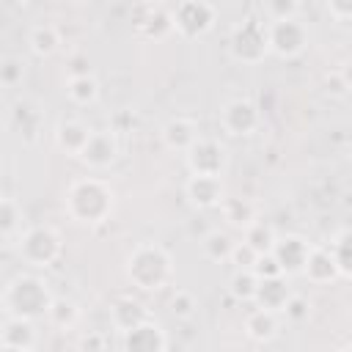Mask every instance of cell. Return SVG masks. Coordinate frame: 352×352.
Returning <instances> with one entry per match:
<instances>
[{"mask_svg":"<svg viewBox=\"0 0 352 352\" xmlns=\"http://www.w3.org/2000/svg\"><path fill=\"white\" fill-rule=\"evenodd\" d=\"M116 204V195L110 184L99 176H85L69 187L66 195V212L80 226H99L110 217Z\"/></svg>","mask_w":352,"mask_h":352,"instance_id":"cell-1","label":"cell"},{"mask_svg":"<svg viewBox=\"0 0 352 352\" xmlns=\"http://www.w3.org/2000/svg\"><path fill=\"white\" fill-rule=\"evenodd\" d=\"M126 278L140 292H160L173 280V261L165 248L140 242L126 258Z\"/></svg>","mask_w":352,"mask_h":352,"instance_id":"cell-2","label":"cell"},{"mask_svg":"<svg viewBox=\"0 0 352 352\" xmlns=\"http://www.w3.org/2000/svg\"><path fill=\"white\" fill-rule=\"evenodd\" d=\"M52 302H55V297L38 275H16L3 292V314L22 316L30 322L38 316H47Z\"/></svg>","mask_w":352,"mask_h":352,"instance_id":"cell-3","label":"cell"},{"mask_svg":"<svg viewBox=\"0 0 352 352\" xmlns=\"http://www.w3.org/2000/svg\"><path fill=\"white\" fill-rule=\"evenodd\" d=\"M19 258L33 270H47L60 258V234L50 226H30L16 242Z\"/></svg>","mask_w":352,"mask_h":352,"instance_id":"cell-4","label":"cell"},{"mask_svg":"<svg viewBox=\"0 0 352 352\" xmlns=\"http://www.w3.org/2000/svg\"><path fill=\"white\" fill-rule=\"evenodd\" d=\"M228 50L234 55V60L239 63H258L270 55V25L261 22L258 16H245L231 38H228Z\"/></svg>","mask_w":352,"mask_h":352,"instance_id":"cell-5","label":"cell"},{"mask_svg":"<svg viewBox=\"0 0 352 352\" xmlns=\"http://www.w3.org/2000/svg\"><path fill=\"white\" fill-rule=\"evenodd\" d=\"M170 16L176 33H182L184 38H198L214 28L217 8L206 0H184L170 11Z\"/></svg>","mask_w":352,"mask_h":352,"instance_id":"cell-6","label":"cell"},{"mask_svg":"<svg viewBox=\"0 0 352 352\" xmlns=\"http://www.w3.org/2000/svg\"><path fill=\"white\" fill-rule=\"evenodd\" d=\"M220 126L231 138H250L261 129V110L256 107V102H250L245 96L228 99L220 107Z\"/></svg>","mask_w":352,"mask_h":352,"instance_id":"cell-7","label":"cell"},{"mask_svg":"<svg viewBox=\"0 0 352 352\" xmlns=\"http://www.w3.org/2000/svg\"><path fill=\"white\" fill-rule=\"evenodd\" d=\"M187 168H190V176H217L223 179L226 168H228V151L220 140H212V138H201L187 154Z\"/></svg>","mask_w":352,"mask_h":352,"instance_id":"cell-8","label":"cell"},{"mask_svg":"<svg viewBox=\"0 0 352 352\" xmlns=\"http://www.w3.org/2000/svg\"><path fill=\"white\" fill-rule=\"evenodd\" d=\"M308 50V28L300 19H283L270 25V52L283 60L300 58Z\"/></svg>","mask_w":352,"mask_h":352,"instance_id":"cell-9","label":"cell"},{"mask_svg":"<svg viewBox=\"0 0 352 352\" xmlns=\"http://www.w3.org/2000/svg\"><path fill=\"white\" fill-rule=\"evenodd\" d=\"M118 151H121V146H118V138L113 129H94L88 146L80 154V162L88 170H107L118 160Z\"/></svg>","mask_w":352,"mask_h":352,"instance_id":"cell-10","label":"cell"},{"mask_svg":"<svg viewBox=\"0 0 352 352\" xmlns=\"http://www.w3.org/2000/svg\"><path fill=\"white\" fill-rule=\"evenodd\" d=\"M8 124L22 138V143H36L44 126V110L33 99H16L8 113Z\"/></svg>","mask_w":352,"mask_h":352,"instance_id":"cell-11","label":"cell"},{"mask_svg":"<svg viewBox=\"0 0 352 352\" xmlns=\"http://www.w3.org/2000/svg\"><path fill=\"white\" fill-rule=\"evenodd\" d=\"M184 195L195 209H217L226 204V184L217 176H190L184 184Z\"/></svg>","mask_w":352,"mask_h":352,"instance_id":"cell-12","label":"cell"},{"mask_svg":"<svg viewBox=\"0 0 352 352\" xmlns=\"http://www.w3.org/2000/svg\"><path fill=\"white\" fill-rule=\"evenodd\" d=\"M311 248H314V245H308L302 236H297V234H286V236H278L272 256L278 258L283 275H302Z\"/></svg>","mask_w":352,"mask_h":352,"instance_id":"cell-13","label":"cell"},{"mask_svg":"<svg viewBox=\"0 0 352 352\" xmlns=\"http://www.w3.org/2000/svg\"><path fill=\"white\" fill-rule=\"evenodd\" d=\"M124 352H168V336L157 319L124 333Z\"/></svg>","mask_w":352,"mask_h":352,"instance_id":"cell-14","label":"cell"},{"mask_svg":"<svg viewBox=\"0 0 352 352\" xmlns=\"http://www.w3.org/2000/svg\"><path fill=\"white\" fill-rule=\"evenodd\" d=\"M160 135H162L165 148H170V151H182V154H187V151L201 140L198 124H195L192 118H184V116L170 118V121L162 126Z\"/></svg>","mask_w":352,"mask_h":352,"instance_id":"cell-15","label":"cell"},{"mask_svg":"<svg viewBox=\"0 0 352 352\" xmlns=\"http://www.w3.org/2000/svg\"><path fill=\"white\" fill-rule=\"evenodd\" d=\"M148 319H154L151 311H148L143 302L132 300V297H118V300L110 305V322H113V327H116L121 336L129 333V330H135V327H140V324L148 322Z\"/></svg>","mask_w":352,"mask_h":352,"instance_id":"cell-16","label":"cell"},{"mask_svg":"<svg viewBox=\"0 0 352 352\" xmlns=\"http://www.w3.org/2000/svg\"><path fill=\"white\" fill-rule=\"evenodd\" d=\"M294 297L292 286L286 283V275L280 278H267V280H258V292H256V308H264V311H272V314H283L286 302Z\"/></svg>","mask_w":352,"mask_h":352,"instance_id":"cell-17","label":"cell"},{"mask_svg":"<svg viewBox=\"0 0 352 352\" xmlns=\"http://www.w3.org/2000/svg\"><path fill=\"white\" fill-rule=\"evenodd\" d=\"M302 275L311 283H316V286H324V283L336 280L341 275V270H338V261H336L333 250H327V248H311Z\"/></svg>","mask_w":352,"mask_h":352,"instance_id":"cell-18","label":"cell"},{"mask_svg":"<svg viewBox=\"0 0 352 352\" xmlns=\"http://www.w3.org/2000/svg\"><path fill=\"white\" fill-rule=\"evenodd\" d=\"M135 11L143 14V16L135 19V25H138V30L143 36H148V38H165L173 30V16L162 6H151L148 3V6H138Z\"/></svg>","mask_w":352,"mask_h":352,"instance_id":"cell-19","label":"cell"},{"mask_svg":"<svg viewBox=\"0 0 352 352\" xmlns=\"http://www.w3.org/2000/svg\"><path fill=\"white\" fill-rule=\"evenodd\" d=\"M91 135H94V129H88L82 121H74V118H72V121H60V124H58V129H55V143H58L60 151L80 157L82 148L88 146Z\"/></svg>","mask_w":352,"mask_h":352,"instance_id":"cell-20","label":"cell"},{"mask_svg":"<svg viewBox=\"0 0 352 352\" xmlns=\"http://www.w3.org/2000/svg\"><path fill=\"white\" fill-rule=\"evenodd\" d=\"M278 330H280V322H278V314H272V311L256 308L245 319V336L256 344H270L278 336Z\"/></svg>","mask_w":352,"mask_h":352,"instance_id":"cell-21","label":"cell"},{"mask_svg":"<svg viewBox=\"0 0 352 352\" xmlns=\"http://www.w3.org/2000/svg\"><path fill=\"white\" fill-rule=\"evenodd\" d=\"M3 346H19V349H33L36 346V327L30 319L22 316H6L3 330H0Z\"/></svg>","mask_w":352,"mask_h":352,"instance_id":"cell-22","label":"cell"},{"mask_svg":"<svg viewBox=\"0 0 352 352\" xmlns=\"http://www.w3.org/2000/svg\"><path fill=\"white\" fill-rule=\"evenodd\" d=\"M22 234H25L22 231V206L11 195H6L0 201V236H3L6 245H11Z\"/></svg>","mask_w":352,"mask_h":352,"instance_id":"cell-23","label":"cell"},{"mask_svg":"<svg viewBox=\"0 0 352 352\" xmlns=\"http://www.w3.org/2000/svg\"><path fill=\"white\" fill-rule=\"evenodd\" d=\"M28 44H30V50H33L38 58H47V55H52V52L58 50V44H60V33H58L55 25H50V22H38V25L30 28V33H28Z\"/></svg>","mask_w":352,"mask_h":352,"instance_id":"cell-24","label":"cell"},{"mask_svg":"<svg viewBox=\"0 0 352 352\" xmlns=\"http://www.w3.org/2000/svg\"><path fill=\"white\" fill-rule=\"evenodd\" d=\"M220 209H223L226 223L234 226V228H242V231H248L258 220L256 217V206L248 198H226V204Z\"/></svg>","mask_w":352,"mask_h":352,"instance_id":"cell-25","label":"cell"},{"mask_svg":"<svg viewBox=\"0 0 352 352\" xmlns=\"http://www.w3.org/2000/svg\"><path fill=\"white\" fill-rule=\"evenodd\" d=\"M234 248H236V242H234V239H231L226 231H220V228L209 231V234L201 239V250H204V256H206L209 261H214V264L231 261Z\"/></svg>","mask_w":352,"mask_h":352,"instance_id":"cell-26","label":"cell"},{"mask_svg":"<svg viewBox=\"0 0 352 352\" xmlns=\"http://www.w3.org/2000/svg\"><path fill=\"white\" fill-rule=\"evenodd\" d=\"M66 94H69V99L74 104L88 107V104H94L99 99V80L94 74H88V77H72L69 85H66Z\"/></svg>","mask_w":352,"mask_h":352,"instance_id":"cell-27","label":"cell"},{"mask_svg":"<svg viewBox=\"0 0 352 352\" xmlns=\"http://www.w3.org/2000/svg\"><path fill=\"white\" fill-rule=\"evenodd\" d=\"M245 242L258 253V256H264V253H272L275 250V242H278V234H275V228L270 226V223H264V220H256L248 231H245Z\"/></svg>","mask_w":352,"mask_h":352,"instance_id":"cell-28","label":"cell"},{"mask_svg":"<svg viewBox=\"0 0 352 352\" xmlns=\"http://www.w3.org/2000/svg\"><path fill=\"white\" fill-rule=\"evenodd\" d=\"M47 319H50L58 330H72V327L80 322V305H77L74 300H69V297H55V302H52Z\"/></svg>","mask_w":352,"mask_h":352,"instance_id":"cell-29","label":"cell"},{"mask_svg":"<svg viewBox=\"0 0 352 352\" xmlns=\"http://www.w3.org/2000/svg\"><path fill=\"white\" fill-rule=\"evenodd\" d=\"M228 292L239 302H253L256 300V292H258V278L250 270H234V275L228 280Z\"/></svg>","mask_w":352,"mask_h":352,"instance_id":"cell-30","label":"cell"},{"mask_svg":"<svg viewBox=\"0 0 352 352\" xmlns=\"http://www.w3.org/2000/svg\"><path fill=\"white\" fill-rule=\"evenodd\" d=\"M300 8L302 6L297 0H267V3H261V14H264L267 25L283 22V19H297Z\"/></svg>","mask_w":352,"mask_h":352,"instance_id":"cell-31","label":"cell"},{"mask_svg":"<svg viewBox=\"0 0 352 352\" xmlns=\"http://www.w3.org/2000/svg\"><path fill=\"white\" fill-rule=\"evenodd\" d=\"M168 311H170L176 319L187 322V319L195 316V311H198V300L192 297V292H187V289H176V292L170 294V300H168Z\"/></svg>","mask_w":352,"mask_h":352,"instance_id":"cell-32","label":"cell"},{"mask_svg":"<svg viewBox=\"0 0 352 352\" xmlns=\"http://www.w3.org/2000/svg\"><path fill=\"white\" fill-rule=\"evenodd\" d=\"M333 256L338 261V270L344 278H352V228L349 231H341L336 239H333Z\"/></svg>","mask_w":352,"mask_h":352,"instance_id":"cell-33","label":"cell"},{"mask_svg":"<svg viewBox=\"0 0 352 352\" xmlns=\"http://www.w3.org/2000/svg\"><path fill=\"white\" fill-rule=\"evenodd\" d=\"M22 74H25V63L19 58H3V63H0V80H3V85L14 88L16 82H22Z\"/></svg>","mask_w":352,"mask_h":352,"instance_id":"cell-34","label":"cell"},{"mask_svg":"<svg viewBox=\"0 0 352 352\" xmlns=\"http://www.w3.org/2000/svg\"><path fill=\"white\" fill-rule=\"evenodd\" d=\"M258 280H267V278H280L283 275V270H280V264H278V258L272 256V253H264V256H258V261H256V267L250 270Z\"/></svg>","mask_w":352,"mask_h":352,"instance_id":"cell-35","label":"cell"},{"mask_svg":"<svg viewBox=\"0 0 352 352\" xmlns=\"http://www.w3.org/2000/svg\"><path fill=\"white\" fill-rule=\"evenodd\" d=\"M256 261H258V253H256L248 242H236V248H234V253H231V264H234L236 270H253Z\"/></svg>","mask_w":352,"mask_h":352,"instance_id":"cell-36","label":"cell"},{"mask_svg":"<svg viewBox=\"0 0 352 352\" xmlns=\"http://www.w3.org/2000/svg\"><path fill=\"white\" fill-rule=\"evenodd\" d=\"M308 311H311V305H308V300L300 297V294H294V297L286 302V308H283V314H286L289 322H302V319H308Z\"/></svg>","mask_w":352,"mask_h":352,"instance_id":"cell-37","label":"cell"},{"mask_svg":"<svg viewBox=\"0 0 352 352\" xmlns=\"http://www.w3.org/2000/svg\"><path fill=\"white\" fill-rule=\"evenodd\" d=\"M327 14L338 22H352V0H330Z\"/></svg>","mask_w":352,"mask_h":352,"instance_id":"cell-38","label":"cell"},{"mask_svg":"<svg viewBox=\"0 0 352 352\" xmlns=\"http://www.w3.org/2000/svg\"><path fill=\"white\" fill-rule=\"evenodd\" d=\"M91 74V60L85 55H74L69 60V80L72 77H88Z\"/></svg>","mask_w":352,"mask_h":352,"instance_id":"cell-39","label":"cell"},{"mask_svg":"<svg viewBox=\"0 0 352 352\" xmlns=\"http://www.w3.org/2000/svg\"><path fill=\"white\" fill-rule=\"evenodd\" d=\"M324 91H327L330 96H344V94H349L338 72H333V74H327V77H324Z\"/></svg>","mask_w":352,"mask_h":352,"instance_id":"cell-40","label":"cell"},{"mask_svg":"<svg viewBox=\"0 0 352 352\" xmlns=\"http://www.w3.org/2000/svg\"><path fill=\"white\" fill-rule=\"evenodd\" d=\"M338 74H341V80H344V85H346V91H352V58L338 69Z\"/></svg>","mask_w":352,"mask_h":352,"instance_id":"cell-41","label":"cell"},{"mask_svg":"<svg viewBox=\"0 0 352 352\" xmlns=\"http://www.w3.org/2000/svg\"><path fill=\"white\" fill-rule=\"evenodd\" d=\"M99 344H102V338L99 336H91V338L82 341V349H99Z\"/></svg>","mask_w":352,"mask_h":352,"instance_id":"cell-42","label":"cell"},{"mask_svg":"<svg viewBox=\"0 0 352 352\" xmlns=\"http://www.w3.org/2000/svg\"><path fill=\"white\" fill-rule=\"evenodd\" d=\"M0 352H33V349H19V346H3Z\"/></svg>","mask_w":352,"mask_h":352,"instance_id":"cell-43","label":"cell"},{"mask_svg":"<svg viewBox=\"0 0 352 352\" xmlns=\"http://www.w3.org/2000/svg\"><path fill=\"white\" fill-rule=\"evenodd\" d=\"M341 352H352V344H349V346H344V349H341Z\"/></svg>","mask_w":352,"mask_h":352,"instance_id":"cell-44","label":"cell"}]
</instances>
